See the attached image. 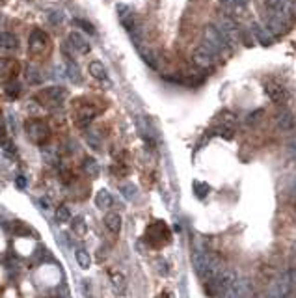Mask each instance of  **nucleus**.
I'll return each instance as SVG.
<instances>
[{"instance_id":"9b49d317","label":"nucleus","mask_w":296,"mask_h":298,"mask_svg":"<svg viewBox=\"0 0 296 298\" xmlns=\"http://www.w3.org/2000/svg\"><path fill=\"white\" fill-rule=\"evenodd\" d=\"M67 45L78 54H88L90 52V43L86 41L80 32H71L69 37H67Z\"/></svg>"},{"instance_id":"72a5a7b5","label":"nucleus","mask_w":296,"mask_h":298,"mask_svg":"<svg viewBox=\"0 0 296 298\" xmlns=\"http://www.w3.org/2000/svg\"><path fill=\"white\" fill-rule=\"evenodd\" d=\"M88 142L92 144V146H93V148H95V149H97V148H99V142H97V136H95V135H88Z\"/></svg>"},{"instance_id":"b1692460","label":"nucleus","mask_w":296,"mask_h":298,"mask_svg":"<svg viewBox=\"0 0 296 298\" xmlns=\"http://www.w3.org/2000/svg\"><path fill=\"white\" fill-rule=\"evenodd\" d=\"M6 95L9 97V99H17V97L21 95V82L11 78V80L6 84Z\"/></svg>"},{"instance_id":"5701e85b","label":"nucleus","mask_w":296,"mask_h":298,"mask_svg":"<svg viewBox=\"0 0 296 298\" xmlns=\"http://www.w3.org/2000/svg\"><path fill=\"white\" fill-rule=\"evenodd\" d=\"M71 227H73V233H77L78 237H84V235L88 233V224H86V220L82 216H75Z\"/></svg>"},{"instance_id":"f704fd0d","label":"nucleus","mask_w":296,"mask_h":298,"mask_svg":"<svg viewBox=\"0 0 296 298\" xmlns=\"http://www.w3.org/2000/svg\"><path fill=\"white\" fill-rule=\"evenodd\" d=\"M17 186H19V188H24V186H26V179L22 177V175L17 177Z\"/></svg>"},{"instance_id":"2eb2a0df","label":"nucleus","mask_w":296,"mask_h":298,"mask_svg":"<svg viewBox=\"0 0 296 298\" xmlns=\"http://www.w3.org/2000/svg\"><path fill=\"white\" fill-rule=\"evenodd\" d=\"M19 47V39L11 32H0V49L4 50H15Z\"/></svg>"},{"instance_id":"20e7f679","label":"nucleus","mask_w":296,"mask_h":298,"mask_svg":"<svg viewBox=\"0 0 296 298\" xmlns=\"http://www.w3.org/2000/svg\"><path fill=\"white\" fill-rule=\"evenodd\" d=\"M28 49H30V54L32 56H45V54H49L50 50V39L49 36L43 32V30H37L35 28L32 34H30V41H28Z\"/></svg>"},{"instance_id":"f3484780","label":"nucleus","mask_w":296,"mask_h":298,"mask_svg":"<svg viewBox=\"0 0 296 298\" xmlns=\"http://www.w3.org/2000/svg\"><path fill=\"white\" fill-rule=\"evenodd\" d=\"M88 69H90V75H92L93 78H97L101 82H108V73H106L105 65L101 64L99 60H93Z\"/></svg>"},{"instance_id":"39448f33","label":"nucleus","mask_w":296,"mask_h":298,"mask_svg":"<svg viewBox=\"0 0 296 298\" xmlns=\"http://www.w3.org/2000/svg\"><path fill=\"white\" fill-rule=\"evenodd\" d=\"M216 26L222 30V34L226 36L231 47H237L240 43V28L239 24L233 21L231 15H220V21L216 22Z\"/></svg>"},{"instance_id":"ea45409f","label":"nucleus","mask_w":296,"mask_h":298,"mask_svg":"<svg viewBox=\"0 0 296 298\" xmlns=\"http://www.w3.org/2000/svg\"><path fill=\"white\" fill-rule=\"evenodd\" d=\"M4 2H6V0H0V6H2V4H4Z\"/></svg>"},{"instance_id":"4468645a","label":"nucleus","mask_w":296,"mask_h":298,"mask_svg":"<svg viewBox=\"0 0 296 298\" xmlns=\"http://www.w3.org/2000/svg\"><path fill=\"white\" fill-rule=\"evenodd\" d=\"M252 34H254L255 41H259L263 47H268V45L274 43V37L270 36V32H268L263 24H259V22H254V24H252Z\"/></svg>"},{"instance_id":"dca6fc26","label":"nucleus","mask_w":296,"mask_h":298,"mask_svg":"<svg viewBox=\"0 0 296 298\" xmlns=\"http://www.w3.org/2000/svg\"><path fill=\"white\" fill-rule=\"evenodd\" d=\"M110 282H112L114 289H116L118 295H125V291H127V280H125V276H123L121 272L112 270V272H110Z\"/></svg>"},{"instance_id":"4c0bfd02","label":"nucleus","mask_w":296,"mask_h":298,"mask_svg":"<svg viewBox=\"0 0 296 298\" xmlns=\"http://www.w3.org/2000/svg\"><path fill=\"white\" fill-rule=\"evenodd\" d=\"M156 298H169V295H168V293H160V295H158Z\"/></svg>"},{"instance_id":"bb28decb","label":"nucleus","mask_w":296,"mask_h":298,"mask_svg":"<svg viewBox=\"0 0 296 298\" xmlns=\"http://www.w3.org/2000/svg\"><path fill=\"white\" fill-rule=\"evenodd\" d=\"M84 171L88 173V175H92V177H95L99 173V164L95 158H92V156H88L84 160Z\"/></svg>"},{"instance_id":"f257e3e1","label":"nucleus","mask_w":296,"mask_h":298,"mask_svg":"<svg viewBox=\"0 0 296 298\" xmlns=\"http://www.w3.org/2000/svg\"><path fill=\"white\" fill-rule=\"evenodd\" d=\"M203 47L205 49H209L211 52H214L216 56H222L227 49H231L229 41H227L226 36L222 34V30H220L216 24H209V26L205 28Z\"/></svg>"},{"instance_id":"1a4fd4ad","label":"nucleus","mask_w":296,"mask_h":298,"mask_svg":"<svg viewBox=\"0 0 296 298\" xmlns=\"http://www.w3.org/2000/svg\"><path fill=\"white\" fill-rule=\"evenodd\" d=\"M192 60H194L196 67H199V69H211L212 65L216 64L218 56H216L214 52H211L209 49H205L203 45H201L199 49L194 50V56H192Z\"/></svg>"},{"instance_id":"f03ea898","label":"nucleus","mask_w":296,"mask_h":298,"mask_svg":"<svg viewBox=\"0 0 296 298\" xmlns=\"http://www.w3.org/2000/svg\"><path fill=\"white\" fill-rule=\"evenodd\" d=\"M146 241H148L151 248L160 250L171 241V231H169V227L162 220H156L146 229Z\"/></svg>"},{"instance_id":"ddd939ff","label":"nucleus","mask_w":296,"mask_h":298,"mask_svg":"<svg viewBox=\"0 0 296 298\" xmlns=\"http://www.w3.org/2000/svg\"><path fill=\"white\" fill-rule=\"evenodd\" d=\"M276 123H278V127L282 129V131H293V129L296 127V116L291 112V110L283 108L282 112L278 114Z\"/></svg>"},{"instance_id":"412c9836","label":"nucleus","mask_w":296,"mask_h":298,"mask_svg":"<svg viewBox=\"0 0 296 298\" xmlns=\"http://www.w3.org/2000/svg\"><path fill=\"white\" fill-rule=\"evenodd\" d=\"M95 203H97L99 209H108V207H112L114 199H112V194L108 190H99L97 196H95Z\"/></svg>"},{"instance_id":"58836bf2","label":"nucleus","mask_w":296,"mask_h":298,"mask_svg":"<svg viewBox=\"0 0 296 298\" xmlns=\"http://www.w3.org/2000/svg\"><path fill=\"white\" fill-rule=\"evenodd\" d=\"M293 261L296 263V244H295V248H293Z\"/></svg>"},{"instance_id":"c756f323","label":"nucleus","mask_w":296,"mask_h":298,"mask_svg":"<svg viewBox=\"0 0 296 298\" xmlns=\"http://www.w3.org/2000/svg\"><path fill=\"white\" fill-rule=\"evenodd\" d=\"M194 192H196L197 198H205V196L209 194V186L205 185V183H196V185H194Z\"/></svg>"},{"instance_id":"7ed1b4c3","label":"nucleus","mask_w":296,"mask_h":298,"mask_svg":"<svg viewBox=\"0 0 296 298\" xmlns=\"http://www.w3.org/2000/svg\"><path fill=\"white\" fill-rule=\"evenodd\" d=\"M26 136L30 138V142L43 146V144L49 142L50 138V127L43 120H28L26 121Z\"/></svg>"},{"instance_id":"2f4dec72","label":"nucleus","mask_w":296,"mask_h":298,"mask_svg":"<svg viewBox=\"0 0 296 298\" xmlns=\"http://www.w3.org/2000/svg\"><path fill=\"white\" fill-rule=\"evenodd\" d=\"M121 192H123V196L125 198H134V194H136V186L134 185H123L121 186Z\"/></svg>"},{"instance_id":"a878e982","label":"nucleus","mask_w":296,"mask_h":298,"mask_svg":"<svg viewBox=\"0 0 296 298\" xmlns=\"http://www.w3.org/2000/svg\"><path fill=\"white\" fill-rule=\"evenodd\" d=\"M214 135H218L220 138H226V140H233L235 129H233V125H218L214 129Z\"/></svg>"},{"instance_id":"473e14b6","label":"nucleus","mask_w":296,"mask_h":298,"mask_svg":"<svg viewBox=\"0 0 296 298\" xmlns=\"http://www.w3.org/2000/svg\"><path fill=\"white\" fill-rule=\"evenodd\" d=\"M6 123H4V118H2V114H0V142L6 138Z\"/></svg>"},{"instance_id":"9d476101","label":"nucleus","mask_w":296,"mask_h":298,"mask_svg":"<svg viewBox=\"0 0 296 298\" xmlns=\"http://www.w3.org/2000/svg\"><path fill=\"white\" fill-rule=\"evenodd\" d=\"M97 107H93V105H82V107H78L75 110V121H77L78 127H86V125H90L95 118H97Z\"/></svg>"},{"instance_id":"393cba45","label":"nucleus","mask_w":296,"mask_h":298,"mask_svg":"<svg viewBox=\"0 0 296 298\" xmlns=\"http://www.w3.org/2000/svg\"><path fill=\"white\" fill-rule=\"evenodd\" d=\"M67 77H69L75 84H80V82H82V75H80V71H78V65L75 64L73 60L67 62Z\"/></svg>"},{"instance_id":"6e6552de","label":"nucleus","mask_w":296,"mask_h":298,"mask_svg":"<svg viewBox=\"0 0 296 298\" xmlns=\"http://www.w3.org/2000/svg\"><path fill=\"white\" fill-rule=\"evenodd\" d=\"M291 19L289 17H285V15H280V13H274V11H268L267 15V22H265V28L270 32V36H280V34H283L285 30H287V22H289Z\"/></svg>"},{"instance_id":"a211bd4d","label":"nucleus","mask_w":296,"mask_h":298,"mask_svg":"<svg viewBox=\"0 0 296 298\" xmlns=\"http://www.w3.org/2000/svg\"><path fill=\"white\" fill-rule=\"evenodd\" d=\"M136 50H138V54H140V58L146 62V65H149L151 69H156V56H155V52L151 49H148V47H144V45H138L136 47Z\"/></svg>"},{"instance_id":"4be33fe9","label":"nucleus","mask_w":296,"mask_h":298,"mask_svg":"<svg viewBox=\"0 0 296 298\" xmlns=\"http://www.w3.org/2000/svg\"><path fill=\"white\" fill-rule=\"evenodd\" d=\"M75 259H77L78 267L84 270L90 269V265H92V257H90V254H88L84 248H78L77 252H75Z\"/></svg>"},{"instance_id":"e433bc0d","label":"nucleus","mask_w":296,"mask_h":298,"mask_svg":"<svg viewBox=\"0 0 296 298\" xmlns=\"http://www.w3.org/2000/svg\"><path fill=\"white\" fill-rule=\"evenodd\" d=\"M233 2H235V0H220V4L226 7V9H229V7L233 6Z\"/></svg>"},{"instance_id":"c9c22d12","label":"nucleus","mask_w":296,"mask_h":298,"mask_svg":"<svg viewBox=\"0 0 296 298\" xmlns=\"http://www.w3.org/2000/svg\"><path fill=\"white\" fill-rule=\"evenodd\" d=\"M289 282L296 287V269L291 270V274H289Z\"/></svg>"},{"instance_id":"aec40b11","label":"nucleus","mask_w":296,"mask_h":298,"mask_svg":"<svg viewBox=\"0 0 296 298\" xmlns=\"http://www.w3.org/2000/svg\"><path fill=\"white\" fill-rule=\"evenodd\" d=\"M105 226L108 227V231L120 233L121 231V214L120 213H108L105 216Z\"/></svg>"},{"instance_id":"f8f14e48","label":"nucleus","mask_w":296,"mask_h":298,"mask_svg":"<svg viewBox=\"0 0 296 298\" xmlns=\"http://www.w3.org/2000/svg\"><path fill=\"white\" fill-rule=\"evenodd\" d=\"M267 7L268 11H274V13L293 19V2L291 0H267Z\"/></svg>"},{"instance_id":"c85d7f7f","label":"nucleus","mask_w":296,"mask_h":298,"mask_svg":"<svg viewBox=\"0 0 296 298\" xmlns=\"http://www.w3.org/2000/svg\"><path fill=\"white\" fill-rule=\"evenodd\" d=\"M75 24H77V26H80V28L84 30L86 34H90V36H95V34H97L95 26H93L92 22L84 21V19H75Z\"/></svg>"},{"instance_id":"7c9ffc66","label":"nucleus","mask_w":296,"mask_h":298,"mask_svg":"<svg viewBox=\"0 0 296 298\" xmlns=\"http://www.w3.org/2000/svg\"><path fill=\"white\" fill-rule=\"evenodd\" d=\"M261 116H263V110L259 108L257 112H252L250 116H248V118H246V123H248V125H255L257 121L261 120Z\"/></svg>"},{"instance_id":"0eeeda50","label":"nucleus","mask_w":296,"mask_h":298,"mask_svg":"<svg viewBox=\"0 0 296 298\" xmlns=\"http://www.w3.org/2000/svg\"><path fill=\"white\" fill-rule=\"evenodd\" d=\"M265 92L267 95L270 97V101L278 105V107H283L287 101H289V92H287V88L280 82H276V80H267L265 82Z\"/></svg>"},{"instance_id":"6ab92c4d","label":"nucleus","mask_w":296,"mask_h":298,"mask_svg":"<svg viewBox=\"0 0 296 298\" xmlns=\"http://www.w3.org/2000/svg\"><path fill=\"white\" fill-rule=\"evenodd\" d=\"M15 71H17V62H15V60H7V58H2V60H0V80L6 77L13 78Z\"/></svg>"},{"instance_id":"cd10ccee","label":"nucleus","mask_w":296,"mask_h":298,"mask_svg":"<svg viewBox=\"0 0 296 298\" xmlns=\"http://www.w3.org/2000/svg\"><path fill=\"white\" fill-rule=\"evenodd\" d=\"M71 220V211L65 205H60L56 209V222L58 224H65Z\"/></svg>"},{"instance_id":"423d86ee","label":"nucleus","mask_w":296,"mask_h":298,"mask_svg":"<svg viewBox=\"0 0 296 298\" xmlns=\"http://www.w3.org/2000/svg\"><path fill=\"white\" fill-rule=\"evenodd\" d=\"M67 97V90L62 88V86H52V88H47L43 90L39 95H37V101L45 105V107H58L62 105L64 99Z\"/></svg>"}]
</instances>
